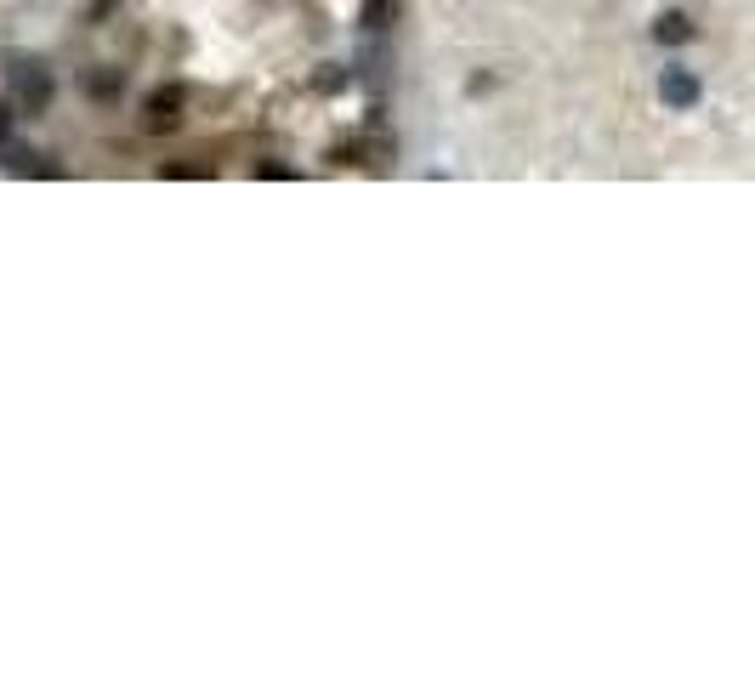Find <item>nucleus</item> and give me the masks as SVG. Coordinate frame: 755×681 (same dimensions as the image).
Wrapping results in <instances>:
<instances>
[{
	"label": "nucleus",
	"mask_w": 755,
	"mask_h": 681,
	"mask_svg": "<svg viewBox=\"0 0 755 681\" xmlns=\"http://www.w3.org/2000/svg\"><path fill=\"white\" fill-rule=\"evenodd\" d=\"M659 97H665L670 108H693L699 103V74L693 69H665L659 74Z\"/></svg>",
	"instance_id": "1"
},
{
	"label": "nucleus",
	"mask_w": 755,
	"mask_h": 681,
	"mask_svg": "<svg viewBox=\"0 0 755 681\" xmlns=\"http://www.w3.org/2000/svg\"><path fill=\"white\" fill-rule=\"evenodd\" d=\"M12 86H18V97H23L29 108H35V114L46 108V97H52V80H46V69H35V63L12 74Z\"/></svg>",
	"instance_id": "2"
},
{
	"label": "nucleus",
	"mask_w": 755,
	"mask_h": 681,
	"mask_svg": "<svg viewBox=\"0 0 755 681\" xmlns=\"http://www.w3.org/2000/svg\"><path fill=\"white\" fill-rule=\"evenodd\" d=\"M653 35L665 40V46H682V40H693V23H687L682 12H665V18L653 23Z\"/></svg>",
	"instance_id": "3"
},
{
	"label": "nucleus",
	"mask_w": 755,
	"mask_h": 681,
	"mask_svg": "<svg viewBox=\"0 0 755 681\" xmlns=\"http://www.w3.org/2000/svg\"><path fill=\"white\" fill-rule=\"evenodd\" d=\"M176 103H182V97H176V91H159L154 103H148V125H176Z\"/></svg>",
	"instance_id": "4"
}]
</instances>
